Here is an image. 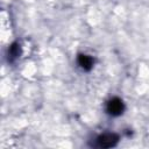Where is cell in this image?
Returning a JSON list of instances; mask_svg holds the SVG:
<instances>
[{
	"mask_svg": "<svg viewBox=\"0 0 149 149\" xmlns=\"http://www.w3.org/2000/svg\"><path fill=\"white\" fill-rule=\"evenodd\" d=\"M118 141H119L118 135L112 134V133H106V134H102V135L97 137L95 147H99V148H111V147H114L118 143Z\"/></svg>",
	"mask_w": 149,
	"mask_h": 149,
	"instance_id": "1",
	"label": "cell"
},
{
	"mask_svg": "<svg viewBox=\"0 0 149 149\" xmlns=\"http://www.w3.org/2000/svg\"><path fill=\"white\" fill-rule=\"evenodd\" d=\"M106 109H107V112H108L111 115L118 116V115L122 114V112H123V109H125V106H123V102H122L119 98H113V99H111V100L107 102Z\"/></svg>",
	"mask_w": 149,
	"mask_h": 149,
	"instance_id": "2",
	"label": "cell"
},
{
	"mask_svg": "<svg viewBox=\"0 0 149 149\" xmlns=\"http://www.w3.org/2000/svg\"><path fill=\"white\" fill-rule=\"evenodd\" d=\"M78 64L84 70H91L93 66V59L87 55H80L78 57Z\"/></svg>",
	"mask_w": 149,
	"mask_h": 149,
	"instance_id": "3",
	"label": "cell"
},
{
	"mask_svg": "<svg viewBox=\"0 0 149 149\" xmlns=\"http://www.w3.org/2000/svg\"><path fill=\"white\" fill-rule=\"evenodd\" d=\"M20 55V45L19 44H13L9 48V56L10 58H16Z\"/></svg>",
	"mask_w": 149,
	"mask_h": 149,
	"instance_id": "4",
	"label": "cell"
}]
</instances>
